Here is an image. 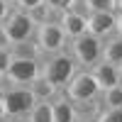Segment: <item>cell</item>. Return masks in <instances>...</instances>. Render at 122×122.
<instances>
[{
    "mask_svg": "<svg viewBox=\"0 0 122 122\" xmlns=\"http://www.w3.org/2000/svg\"><path fill=\"white\" fill-rule=\"evenodd\" d=\"M78 71H81V66L71 56V51H61V54L42 59V78L49 81L56 90H66V86L73 81Z\"/></svg>",
    "mask_w": 122,
    "mask_h": 122,
    "instance_id": "1",
    "label": "cell"
},
{
    "mask_svg": "<svg viewBox=\"0 0 122 122\" xmlns=\"http://www.w3.org/2000/svg\"><path fill=\"white\" fill-rule=\"evenodd\" d=\"M0 98H3L7 120H17V122H25L29 117V112H32V107L37 105L32 90L20 88V86H5L0 90Z\"/></svg>",
    "mask_w": 122,
    "mask_h": 122,
    "instance_id": "2",
    "label": "cell"
},
{
    "mask_svg": "<svg viewBox=\"0 0 122 122\" xmlns=\"http://www.w3.org/2000/svg\"><path fill=\"white\" fill-rule=\"evenodd\" d=\"M64 93L73 100V103L78 107H83V105H98V100H100V86H98V81L93 78V73L86 68H81L78 73L73 76V81L66 86Z\"/></svg>",
    "mask_w": 122,
    "mask_h": 122,
    "instance_id": "3",
    "label": "cell"
},
{
    "mask_svg": "<svg viewBox=\"0 0 122 122\" xmlns=\"http://www.w3.org/2000/svg\"><path fill=\"white\" fill-rule=\"evenodd\" d=\"M34 42H37V46H39L42 59L54 56V54H61V51H68V44H71L59 22L39 25V27H37V34H34Z\"/></svg>",
    "mask_w": 122,
    "mask_h": 122,
    "instance_id": "4",
    "label": "cell"
},
{
    "mask_svg": "<svg viewBox=\"0 0 122 122\" xmlns=\"http://www.w3.org/2000/svg\"><path fill=\"white\" fill-rule=\"evenodd\" d=\"M68 51L81 68L90 71L95 64L103 61V39H98L93 34H83V37H78L68 44Z\"/></svg>",
    "mask_w": 122,
    "mask_h": 122,
    "instance_id": "5",
    "label": "cell"
},
{
    "mask_svg": "<svg viewBox=\"0 0 122 122\" xmlns=\"http://www.w3.org/2000/svg\"><path fill=\"white\" fill-rule=\"evenodd\" d=\"M5 32L10 37V42L15 44H25V42H34V34H37V22L32 20V15L25 12V10H12L10 17L5 20Z\"/></svg>",
    "mask_w": 122,
    "mask_h": 122,
    "instance_id": "6",
    "label": "cell"
},
{
    "mask_svg": "<svg viewBox=\"0 0 122 122\" xmlns=\"http://www.w3.org/2000/svg\"><path fill=\"white\" fill-rule=\"evenodd\" d=\"M5 78H7V86L29 88L37 78H42V59H17L15 56Z\"/></svg>",
    "mask_w": 122,
    "mask_h": 122,
    "instance_id": "7",
    "label": "cell"
},
{
    "mask_svg": "<svg viewBox=\"0 0 122 122\" xmlns=\"http://www.w3.org/2000/svg\"><path fill=\"white\" fill-rule=\"evenodd\" d=\"M88 34L105 39L117 34V15L115 12H90L88 15Z\"/></svg>",
    "mask_w": 122,
    "mask_h": 122,
    "instance_id": "8",
    "label": "cell"
},
{
    "mask_svg": "<svg viewBox=\"0 0 122 122\" xmlns=\"http://www.w3.org/2000/svg\"><path fill=\"white\" fill-rule=\"evenodd\" d=\"M59 25H61V29H64V34L68 37V42H73V39L88 34V15H86L81 7L64 12Z\"/></svg>",
    "mask_w": 122,
    "mask_h": 122,
    "instance_id": "9",
    "label": "cell"
},
{
    "mask_svg": "<svg viewBox=\"0 0 122 122\" xmlns=\"http://www.w3.org/2000/svg\"><path fill=\"white\" fill-rule=\"evenodd\" d=\"M51 112H54V122H78V105L71 100L64 90L51 100Z\"/></svg>",
    "mask_w": 122,
    "mask_h": 122,
    "instance_id": "10",
    "label": "cell"
},
{
    "mask_svg": "<svg viewBox=\"0 0 122 122\" xmlns=\"http://www.w3.org/2000/svg\"><path fill=\"white\" fill-rule=\"evenodd\" d=\"M90 73H93V78L98 81L100 90H110L115 86H122V81H120V66H112V64H107V61L95 64L93 68H90Z\"/></svg>",
    "mask_w": 122,
    "mask_h": 122,
    "instance_id": "11",
    "label": "cell"
},
{
    "mask_svg": "<svg viewBox=\"0 0 122 122\" xmlns=\"http://www.w3.org/2000/svg\"><path fill=\"white\" fill-rule=\"evenodd\" d=\"M103 61L122 66V34H112L103 42Z\"/></svg>",
    "mask_w": 122,
    "mask_h": 122,
    "instance_id": "12",
    "label": "cell"
},
{
    "mask_svg": "<svg viewBox=\"0 0 122 122\" xmlns=\"http://www.w3.org/2000/svg\"><path fill=\"white\" fill-rule=\"evenodd\" d=\"M29 90H32V95H34V100L37 103H51V100L61 93V90H56L49 81H44V78H37L32 86H29Z\"/></svg>",
    "mask_w": 122,
    "mask_h": 122,
    "instance_id": "13",
    "label": "cell"
},
{
    "mask_svg": "<svg viewBox=\"0 0 122 122\" xmlns=\"http://www.w3.org/2000/svg\"><path fill=\"white\" fill-rule=\"evenodd\" d=\"M100 110H122V86H115L110 90H103L98 100Z\"/></svg>",
    "mask_w": 122,
    "mask_h": 122,
    "instance_id": "14",
    "label": "cell"
},
{
    "mask_svg": "<svg viewBox=\"0 0 122 122\" xmlns=\"http://www.w3.org/2000/svg\"><path fill=\"white\" fill-rule=\"evenodd\" d=\"M78 7L86 15H90V12H117V0H81Z\"/></svg>",
    "mask_w": 122,
    "mask_h": 122,
    "instance_id": "15",
    "label": "cell"
},
{
    "mask_svg": "<svg viewBox=\"0 0 122 122\" xmlns=\"http://www.w3.org/2000/svg\"><path fill=\"white\" fill-rule=\"evenodd\" d=\"M25 122H54V112H51V103H37L32 107V112Z\"/></svg>",
    "mask_w": 122,
    "mask_h": 122,
    "instance_id": "16",
    "label": "cell"
},
{
    "mask_svg": "<svg viewBox=\"0 0 122 122\" xmlns=\"http://www.w3.org/2000/svg\"><path fill=\"white\" fill-rule=\"evenodd\" d=\"M12 54H15L17 59H42V54H39V46H37V42L15 44V46H12Z\"/></svg>",
    "mask_w": 122,
    "mask_h": 122,
    "instance_id": "17",
    "label": "cell"
},
{
    "mask_svg": "<svg viewBox=\"0 0 122 122\" xmlns=\"http://www.w3.org/2000/svg\"><path fill=\"white\" fill-rule=\"evenodd\" d=\"M46 5L56 12H68V10H76L81 5V0H46Z\"/></svg>",
    "mask_w": 122,
    "mask_h": 122,
    "instance_id": "18",
    "label": "cell"
},
{
    "mask_svg": "<svg viewBox=\"0 0 122 122\" xmlns=\"http://www.w3.org/2000/svg\"><path fill=\"white\" fill-rule=\"evenodd\" d=\"M42 5H46V0H17V10H25V12H34Z\"/></svg>",
    "mask_w": 122,
    "mask_h": 122,
    "instance_id": "19",
    "label": "cell"
},
{
    "mask_svg": "<svg viewBox=\"0 0 122 122\" xmlns=\"http://www.w3.org/2000/svg\"><path fill=\"white\" fill-rule=\"evenodd\" d=\"M12 59H15L12 49H0V73H7V68H10V64H12Z\"/></svg>",
    "mask_w": 122,
    "mask_h": 122,
    "instance_id": "20",
    "label": "cell"
},
{
    "mask_svg": "<svg viewBox=\"0 0 122 122\" xmlns=\"http://www.w3.org/2000/svg\"><path fill=\"white\" fill-rule=\"evenodd\" d=\"M98 115L103 122H122V110H100Z\"/></svg>",
    "mask_w": 122,
    "mask_h": 122,
    "instance_id": "21",
    "label": "cell"
},
{
    "mask_svg": "<svg viewBox=\"0 0 122 122\" xmlns=\"http://www.w3.org/2000/svg\"><path fill=\"white\" fill-rule=\"evenodd\" d=\"M12 10H15V5H10L7 0H0V25H5V20L10 17Z\"/></svg>",
    "mask_w": 122,
    "mask_h": 122,
    "instance_id": "22",
    "label": "cell"
},
{
    "mask_svg": "<svg viewBox=\"0 0 122 122\" xmlns=\"http://www.w3.org/2000/svg\"><path fill=\"white\" fill-rule=\"evenodd\" d=\"M0 49H12V42L5 32V25H0Z\"/></svg>",
    "mask_w": 122,
    "mask_h": 122,
    "instance_id": "23",
    "label": "cell"
},
{
    "mask_svg": "<svg viewBox=\"0 0 122 122\" xmlns=\"http://www.w3.org/2000/svg\"><path fill=\"white\" fill-rule=\"evenodd\" d=\"M78 122H103V120H100V115H98V112H93V115H81V117H78Z\"/></svg>",
    "mask_w": 122,
    "mask_h": 122,
    "instance_id": "24",
    "label": "cell"
},
{
    "mask_svg": "<svg viewBox=\"0 0 122 122\" xmlns=\"http://www.w3.org/2000/svg\"><path fill=\"white\" fill-rule=\"evenodd\" d=\"M117 34H122V10H117Z\"/></svg>",
    "mask_w": 122,
    "mask_h": 122,
    "instance_id": "25",
    "label": "cell"
},
{
    "mask_svg": "<svg viewBox=\"0 0 122 122\" xmlns=\"http://www.w3.org/2000/svg\"><path fill=\"white\" fill-rule=\"evenodd\" d=\"M7 115H5V105H3V98H0V122H5Z\"/></svg>",
    "mask_w": 122,
    "mask_h": 122,
    "instance_id": "26",
    "label": "cell"
},
{
    "mask_svg": "<svg viewBox=\"0 0 122 122\" xmlns=\"http://www.w3.org/2000/svg\"><path fill=\"white\" fill-rule=\"evenodd\" d=\"M5 86H7V78H5V73H0V90H3Z\"/></svg>",
    "mask_w": 122,
    "mask_h": 122,
    "instance_id": "27",
    "label": "cell"
},
{
    "mask_svg": "<svg viewBox=\"0 0 122 122\" xmlns=\"http://www.w3.org/2000/svg\"><path fill=\"white\" fill-rule=\"evenodd\" d=\"M117 10H122V0H117Z\"/></svg>",
    "mask_w": 122,
    "mask_h": 122,
    "instance_id": "28",
    "label": "cell"
},
{
    "mask_svg": "<svg viewBox=\"0 0 122 122\" xmlns=\"http://www.w3.org/2000/svg\"><path fill=\"white\" fill-rule=\"evenodd\" d=\"M7 3H10V5H17V0H7Z\"/></svg>",
    "mask_w": 122,
    "mask_h": 122,
    "instance_id": "29",
    "label": "cell"
},
{
    "mask_svg": "<svg viewBox=\"0 0 122 122\" xmlns=\"http://www.w3.org/2000/svg\"><path fill=\"white\" fill-rule=\"evenodd\" d=\"M120 81H122V66H120Z\"/></svg>",
    "mask_w": 122,
    "mask_h": 122,
    "instance_id": "30",
    "label": "cell"
},
{
    "mask_svg": "<svg viewBox=\"0 0 122 122\" xmlns=\"http://www.w3.org/2000/svg\"><path fill=\"white\" fill-rule=\"evenodd\" d=\"M5 122H17V120H5Z\"/></svg>",
    "mask_w": 122,
    "mask_h": 122,
    "instance_id": "31",
    "label": "cell"
}]
</instances>
